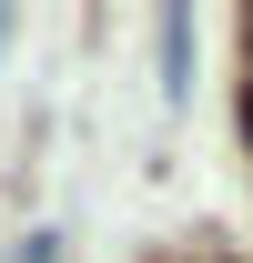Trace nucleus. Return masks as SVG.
<instances>
[{
	"label": "nucleus",
	"mask_w": 253,
	"mask_h": 263,
	"mask_svg": "<svg viewBox=\"0 0 253 263\" xmlns=\"http://www.w3.org/2000/svg\"><path fill=\"white\" fill-rule=\"evenodd\" d=\"M162 71H172V91L192 81V21L183 10H162Z\"/></svg>",
	"instance_id": "f257e3e1"
},
{
	"label": "nucleus",
	"mask_w": 253,
	"mask_h": 263,
	"mask_svg": "<svg viewBox=\"0 0 253 263\" xmlns=\"http://www.w3.org/2000/svg\"><path fill=\"white\" fill-rule=\"evenodd\" d=\"M21 263H61V243H51V233H31V243H21Z\"/></svg>",
	"instance_id": "f03ea898"
}]
</instances>
